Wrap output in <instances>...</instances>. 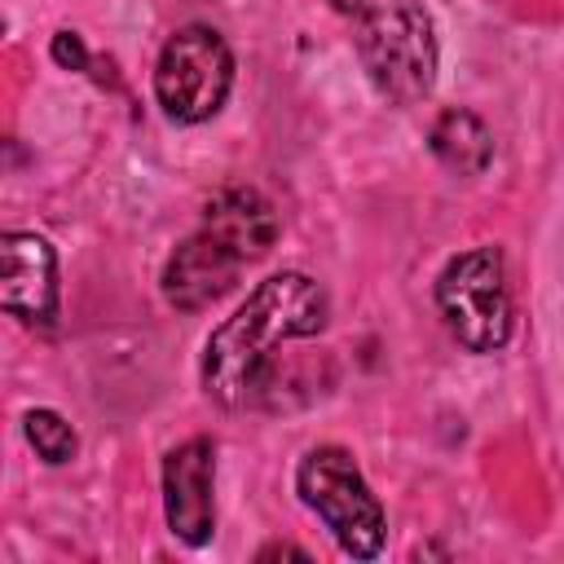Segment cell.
<instances>
[{"label": "cell", "instance_id": "9c48e42d", "mask_svg": "<svg viewBox=\"0 0 564 564\" xmlns=\"http://www.w3.org/2000/svg\"><path fill=\"white\" fill-rule=\"evenodd\" d=\"M203 229H212L225 247H234L251 264V260L269 256V247L278 242V212H273V203L260 189L234 185V189H220L207 203Z\"/></svg>", "mask_w": 564, "mask_h": 564}, {"label": "cell", "instance_id": "30bf717a", "mask_svg": "<svg viewBox=\"0 0 564 564\" xmlns=\"http://www.w3.org/2000/svg\"><path fill=\"white\" fill-rule=\"evenodd\" d=\"M427 141H432V154L458 176H480L494 159V137L471 110H445L432 123Z\"/></svg>", "mask_w": 564, "mask_h": 564}, {"label": "cell", "instance_id": "5bb4252c", "mask_svg": "<svg viewBox=\"0 0 564 564\" xmlns=\"http://www.w3.org/2000/svg\"><path fill=\"white\" fill-rule=\"evenodd\" d=\"M330 4H335V9H344V13H357V4H361V0H330Z\"/></svg>", "mask_w": 564, "mask_h": 564}, {"label": "cell", "instance_id": "3957f363", "mask_svg": "<svg viewBox=\"0 0 564 564\" xmlns=\"http://www.w3.org/2000/svg\"><path fill=\"white\" fill-rule=\"evenodd\" d=\"M295 485H300V498L326 520V529L352 560H375L383 551V529H388L383 507L370 494L357 463L348 458V449H339V445L308 449L300 458Z\"/></svg>", "mask_w": 564, "mask_h": 564}, {"label": "cell", "instance_id": "8992f818", "mask_svg": "<svg viewBox=\"0 0 564 564\" xmlns=\"http://www.w3.org/2000/svg\"><path fill=\"white\" fill-rule=\"evenodd\" d=\"M212 476H216V445L207 436H194V441L176 445L163 458V507H167V524L189 546H203L212 538V529H216Z\"/></svg>", "mask_w": 564, "mask_h": 564}, {"label": "cell", "instance_id": "7c38bea8", "mask_svg": "<svg viewBox=\"0 0 564 564\" xmlns=\"http://www.w3.org/2000/svg\"><path fill=\"white\" fill-rule=\"evenodd\" d=\"M53 62L66 66V70H84V66H88L84 40H79L75 31H57V35H53Z\"/></svg>", "mask_w": 564, "mask_h": 564}, {"label": "cell", "instance_id": "52a82bcc", "mask_svg": "<svg viewBox=\"0 0 564 564\" xmlns=\"http://www.w3.org/2000/svg\"><path fill=\"white\" fill-rule=\"evenodd\" d=\"M242 256L234 247H225L212 229H198L189 234L163 264V295L167 304L194 313V308H207L216 304L242 273Z\"/></svg>", "mask_w": 564, "mask_h": 564}, {"label": "cell", "instance_id": "ba28073f", "mask_svg": "<svg viewBox=\"0 0 564 564\" xmlns=\"http://www.w3.org/2000/svg\"><path fill=\"white\" fill-rule=\"evenodd\" d=\"M0 304L22 322L57 317V256L35 234L0 238Z\"/></svg>", "mask_w": 564, "mask_h": 564}, {"label": "cell", "instance_id": "4fadbf2b", "mask_svg": "<svg viewBox=\"0 0 564 564\" xmlns=\"http://www.w3.org/2000/svg\"><path fill=\"white\" fill-rule=\"evenodd\" d=\"M273 555H300V560H304V551H300V546H282V542H273V546H264V551H260V560H273Z\"/></svg>", "mask_w": 564, "mask_h": 564}, {"label": "cell", "instance_id": "8fae6325", "mask_svg": "<svg viewBox=\"0 0 564 564\" xmlns=\"http://www.w3.org/2000/svg\"><path fill=\"white\" fill-rule=\"evenodd\" d=\"M22 423H26V441L35 445V454L44 463H70L75 458V449H79L75 427L57 410H31Z\"/></svg>", "mask_w": 564, "mask_h": 564}, {"label": "cell", "instance_id": "5b68a950", "mask_svg": "<svg viewBox=\"0 0 564 564\" xmlns=\"http://www.w3.org/2000/svg\"><path fill=\"white\" fill-rule=\"evenodd\" d=\"M234 84V57L229 44L212 26H181L154 66V97L176 123H203L212 119Z\"/></svg>", "mask_w": 564, "mask_h": 564}, {"label": "cell", "instance_id": "277c9868", "mask_svg": "<svg viewBox=\"0 0 564 564\" xmlns=\"http://www.w3.org/2000/svg\"><path fill=\"white\" fill-rule=\"evenodd\" d=\"M436 304L445 326L471 352H494L511 335V295L502 282V256L476 247L454 256L436 278Z\"/></svg>", "mask_w": 564, "mask_h": 564}, {"label": "cell", "instance_id": "7a4b0ae2", "mask_svg": "<svg viewBox=\"0 0 564 564\" xmlns=\"http://www.w3.org/2000/svg\"><path fill=\"white\" fill-rule=\"evenodd\" d=\"M361 70L392 106H414L436 79V35L419 0H361L352 13Z\"/></svg>", "mask_w": 564, "mask_h": 564}, {"label": "cell", "instance_id": "6da1fadb", "mask_svg": "<svg viewBox=\"0 0 564 564\" xmlns=\"http://www.w3.org/2000/svg\"><path fill=\"white\" fill-rule=\"evenodd\" d=\"M326 326V291L304 273H273L264 278L247 304L220 322L203 352V388L238 410L251 405L273 370V352L286 339L317 335Z\"/></svg>", "mask_w": 564, "mask_h": 564}]
</instances>
